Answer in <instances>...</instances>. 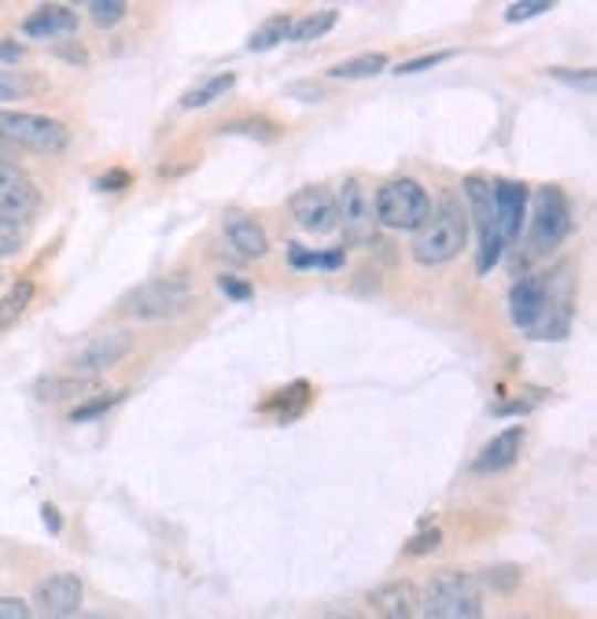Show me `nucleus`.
Returning a JSON list of instances; mask_svg holds the SVG:
<instances>
[{
	"mask_svg": "<svg viewBox=\"0 0 597 619\" xmlns=\"http://www.w3.org/2000/svg\"><path fill=\"white\" fill-rule=\"evenodd\" d=\"M509 317L531 339H561L572 328L568 265H557L546 276H520L509 292Z\"/></svg>",
	"mask_w": 597,
	"mask_h": 619,
	"instance_id": "obj_1",
	"label": "nucleus"
},
{
	"mask_svg": "<svg viewBox=\"0 0 597 619\" xmlns=\"http://www.w3.org/2000/svg\"><path fill=\"white\" fill-rule=\"evenodd\" d=\"M469 243V214H464L461 199L442 196L439 207H431L428 221L413 232V259L420 265H447L464 251Z\"/></svg>",
	"mask_w": 597,
	"mask_h": 619,
	"instance_id": "obj_2",
	"label": "nucleus"
},
{
	"mask_svg": "<svg viewBox=\"0 0 597 619\" xmlns=\"http://www.w3.org/2000/svg\"><path fill=\"white\" fill-rule=\"evenodd\" d=\"M196 298V287L188 276H159V281L137 284L133 292L122 295L118 310L133 321H166L181 317Z\"/></svg>",
	"mask_w": 597,
	"mask_h": 619,
	"instance_id": "obj_3",
	"label": "nucleus"
},
{
	"mask_svg": "<svg viewBox=\"0 0 597 619\" xmlns=\"http://www.w3.org/2000/svg\"><path fill=\"white\" fill-rule=\"evenodd\" d=\"M376 225L395 229V232H417L431 214V196L428 188L413 181V177H395L387 181L373 199Z\"/></svg>",
	"mask_w": 597,
	"mask_h": 619,
	"instance_id": "obj_4",
	"label": "nucleus"
},
{
	"mask_svg": "<svg viewBox=\"0 0 597 619\" xmlns=\"http://www.w3.org/2000/svg\"><path fill=\"white\" fill-rule=\"evenodd\" d=\"M464 199L472 207V225L480 232V251H475V273H491L505 254V237L502 225H498V210H494V192L486 177H464Z\"/></svg>",
	"mask_w": 597,
	"mask_h": 619,
	"instance_id": "obj_5",
	"label": "nucleus"
},
{
	"mask_svg": "<svg viewBox=\"0 0 597 619\" xmlns=\"http://www.w3.org/2000/svg\"><path fill=\"white\" fill-rule=\"evenodd\" d=\"M0 140L11 148L55 155L71 144V129L60 118L33 115V111H0Z\"/></svg>",
	"mask_w": 597,
	"mask_h": 619,
	"instance_id": "obj_6",
	"label": "nucleus"
},
{
	"mask_svg": "<svg viewBox=\"0 0 597 619\" xmlns=\"http://www.w3.org/2000/svg\"><path fill=\"white\" fill-rule=\"evenodd\" d=\"M425 619H483V594L480 583L464 571L436 575L425 597Z\"/></svg>",
	"mask_w": 597,
	"mask_h": 619,
	"instance_id": "obj_7",
	"label": "nucleus"
},
{
	"mask_svg": "<svg viewBox=\"0 0 597 619\" xmlns=\"http://www.w3.org/2000/svg\"><path fill=\"white\" fill-rule=\"evenodd\" d=\"M572 229V207L557 185H546L535 192L531 203V229H527V251L549 254Z\"/></svg>",
	"mask_w": 597,
	"mask_h": 619,
	"instance_id": "obj_8",
	"label": "nucleus"
},
{
	"mask_svg": "<svg viewBox=\"0 0 597 619\" xmlns=\"http://www.w3.org/2000/svg\"><path fill=\"white\" fill-rule=\"evenodd\" d=\"M336 229H343V240L350 248H362L376 237V214H373V196L365 192L358 177H347L336 196Z\"/></svg>",
	"mask_w": 597,
	"mask_h": 619,
	"instance_id": "obj_9",
	"label": "nucleus"
},
{
	"mask_svg": "<svg viewBox=\"0 0 597 619\" xmlns=\"http://www.w3.org/2000/svg\"><path fill=\"white\" fill-rule=\"evenodd\" d=\"M82 597H85V586L77 575L55 571V575H49V579H41L38 586H33L30 612H38V619H71L82 612Z\"/></svg>",
	"mask_w": 597,
	"mask_h": 619,
	"instance_id": "obj_10",
	"label": "nucleus"
},
{
	"mask_svg": "<svg viewBox=\"0 0 597 619\" xmlns=\"http://www.w3.org/2000/svg\"><path fill=\"white\" fill-rule=\"evenodd\" d=\"M129 350H133L129 332H104V336L88 339L85 347L66 361V376H77V380H96L100 373L115 369Z\"/></svg>",
	"mask_w": 597,
	"mask_h": 619,
	"instance_id": "obj_11",
	"label": "nucleus"
},
{
	"mask_svg": "<svg viewBox=\"0 0 597 619\" xmlns=\"http://www.w3.org/2000/svg\"><path fill=\"white\" fill-rule=\"evenodd\" d=\"M287 207L306 232H336V196L328 188H298Z\"/></svg>",
	"mask_w": 597,
	"mask_h": 619,
	"instance_id": "obj_12",
	"label": "nucleus"
},
{
	"mask_svg": "<svg viewBox=\"0 0 597 619\" xmlns=\"http://www.w3.org/2000/svg\"><path fill=\"white\" fill-rule=\"evenodd\" d=\"M41 207L38 185L19 170H0V218L27 221Z\"/></svg>",
	"mask_w": 597,
	"mask_h": 619,
	"instance_id": "obj_13",
	"label": "nucleus"
},
{
	"mask_svg": "<svg viewBox=\"0 0 597 619\" xmlns=\"http://www.w3.org/2000/svg\"><path fill=\"white\" fill-rule=\"evenodd\" d=\"M494 192V210H498V225H502L505 243H513L520 237L527 221V185L520 181H491Z\"/></svg>",
	"mask_w": 597,
	"mask_h": 619,
	"instance_id": "obj_14",
	"label": "nucleus"
},
{
	"mask_svg": "<svg viewBox=\"0 0 597 619\" xmlns=\"http://www.w3.org/2000/svg\"><path fill=\"white\" fill-rule=\"evenodd\" d=\"M221 232H226L229 248L237 251L240 259H265V254H270V237H265V229L248 214H226Z\"/></svg>",
	"mask_w": 597,
	"mask_h": 619,
	"instance_id": "obj_15",
	"label": "nucleus"
},
{
	"mask_svg": "<svg viewBox=\"0 0 597 619\" xmlns=\"http://www.w3.org/2000/svg\"><path fill=\"white\" fill-rule=\"evenodd\" d=\"M74 30H77L74 8H63V4H44L22 19V33H27V38H38V41L66 38V33H74Z\"/></svg>",
	"mask_w": 597,
	"mask_h": 619,
	"instance_id": "obj_16",
	"label": "nucleus"
},
{
	"mask_svg": "<svg viewBox=\"0 0 597 619\" xmlns=\"http://www.w3.org/2000/svg\"><path fill=\"white\" fill-rule=\"evenodd\" d=\"M520 447H524V428H505V431H498V436L486 442V447L480 450V458H475L472 469L475 472H502L509 469L516 458H520Z\"/></svg>",
	"mask_w": 597,
	"mask_h": 619,
	"instance_id": "obj_17",
	"label": "nucleus"
},
{
	"mask_svg": "<svg viewBox=\"0 0 597 619\" xmlns=\"http://www.w3.org/2000/svg\"><path fill=\"white\" fill-rule=\"evenodd\" d=\"M387 71V55L384 52H365V55H354V60H343L328 71V77H336V82H362V77H376Z\"/></svg>",
	"mask_w": 597,
	"mask_h": 619,
	"instance_id": "obj_18",
	"label": "nucleus"
},
{
	"mask_svg": "<svg viewBox=\"0 0 597 619\" xmlns=\"http://www.w3.org/2000/svg\"><path fill=\"white\" fill-rule=\"evenodd\" d=\"M93 380H77V376H44V380L33 384V395L41 402H63V398H82Z\"/></svg>",
	"mask_w": 597,
	"mask_h": 619,
	"instance_id": "obj_19",
	"label": "nucleus"
},
{
	"mask_svg": "<svg viewBox=\"0 0 597 619\" xmlns=\"http://www.w3.org/2000/svg\"><path fill=\"white\" fill-rule=\"evenodd\" d=\"M287 262H292V270H339V265L347 262V251L343 248L306 251V248H298V243H287Z\"/></svg>",
	"mask_w": 597,
	"mask_h": 619,
	"instance_id": "obj_20",
	"label": "nucleus"
},
{
	"mask_svg": "<svg viewBox=\"0 0 597 619\" xmlns=\"http://www.w3.org/2000/svg\"><path fill=\"white\" fill-rule=\"evenodd\" d=\"M237 85V74H214V77H207V82H199L196 88H188V93L181 96V107L185 111H196V107H207V104H214V99H221L229 93V88Z\"/></svg>",
	"mask_w": 597,
	"mask_h": 619,
	"instance_id": "obj_21",
	"label": "nucleus"
},
{
	"mask_svg": "<svg viewBox=\"0 0 597 619\" xmlns=\"http://www.w3.org/2000/svg\"><path fill=\"white\" fill-rule=\"evenodd\" d=\"M287 33H292V19H287V15H270L259 30L251 33L248 49L251 52H270V49H276V44L287 41Z\"/></svg>",
	"mask_w": 597,
	"mask_h": 619,
	"instance_id": "obj_22",
	"label": "nucleus"
},
{
	"mask_svg": "<svg viewBox=\"0 0 597 619\" xmlns=\"http://www.w3.org/2000/svg\"><path fill=\"white\" fill-rule=\"evenodd\" d=\"M339 11L336 8H325V11H314V15H303L298 22H292V33L287 38L292 41H314V38H325V33L336 27Z\"/></svg>",
	"mask_w": 597,
	"mask_h": 619,
	"instance_id": "obj_23",
	"label": "nucleus"
},
{
	"mask_svg": "<svg viewBox=\"0 0 597 619\" xmlns=\"http://www.w3.org/2000/svg\"><path fill=\"white\" fill-rule=\"evenodd\" d=\"M30 298H33V284L30 281H19L4 298H0V332L15 325V321L22 317V310L30 306Z\"/></svg>",
	"mask_w": 597,
	"mask_h": 619,
	"instance_id": "obj_24",
	"label": "nucleus"
},
{
	"mask_svg": "<svg viewBox=\"0 0 597 619\" xmlns=\"http://www.w3.org/2000/svg\"><path fill=\"white\" fill-rule=\"evenodd\" d=\"M27 221H11V218H0V259H11V254H19L27 248Z\"/></svg>",
	"mask_w": 597,
	"mask_h": 619,
	"instance_id": "obj_25",
	"label": "nucleus"
},
{
	"mask_svg": "<svg viewBox=\"0 0 597 619\" xmlns=\"http://www.w3.org/2000/svg\"><path fill=\"white\" fill-rule=\"evenodd\" d=\"M126 4L122 0H93L88 4V19L96 22V27H118L122 19H126Z\"/></svg>",
	"mask_w": 597,
	"mask_h": 619,
	"instance_id": "obj_26",
	"label": "nucleus"
},
{
	"mask_svg": "<svg viewBox=\"0 0 597 619\" xmlns=\"http://www.w3.org/2000/svg\"><path fill=\"white\" fill-rule=\"evenodd\" d=\"M376 605H384L387 612H409V601H413V590L409 586H384V590L373 594Z\"/></svg>",
	"mask_w": 597,
	"mask_h": 619,
	"instance_id": "obj_27",
	"label": "nucleus"
},
{
	"mask_svg": "<svg viewBox=\"0 0 597 619\" xmlns=\"http://www.w3.org/2000/svg\"><path fill=\"white\" fill-rule=\"evenodd\" d=\"M122 398H126V391H115V395H100V398H93V402L77 406L71 417H74V420H93V417H100V413H107L111 406H118Z\"/></svg>",
	"mask_w": 597,
	"mask_h": 619,
	"instance_id": "obj_28",
	"label": "nucleus"
},
{
	"mask_svg": "<svg viewBox=\"0 0 597 619\" xmlns=\"http://www.w3.org/2000/svg\"><path fill=\"white\" fill-rule=\"evenodd\" d=\"M553 4L549 0H520V4H509L505 8V19L509 22H527V19H535V15H546Z\"/></svg>",
	"mask_w": 597,
	"mask_h": 619,
	"instance_id": "obj_29",
	"label": "nucleus"
},
{
	"mask_svg": "<svg viewBox=\"0 0 597 619\" xmlns=\"http://www.w3.org/2000/svg\"><path fill=\"white\" fill-rule=\"evenodd\" d=\"M439 542H442V531L439 527H428V531H420V535H413L406 542V553L409 557H425V553H436L439 549Z\"/></svg>",
	"mask_w": 597,
	"mask_h": 619,
	"instance_id": "obj_30",
	"label": "nucleus"
},
{
	"mask_svg": "<svg viewBox=\"0 0 597 619\" xmlns=\"http://www.w3.org/2000/svg\"><path fill=\"white\" fill-rule=\"evenodd\" d=\"M30 93L27 77L22 74H11V71H0V104H11V99H22Z\"/></svg>",
	"mask_w": 597,
	"mask_h": 619,
	"instance_id": "obj_31",
	"label": "nucleus"
},
{
	"mask_svg": "<svg viewBox=\"0 0 597 619\" xmlns=\"http://www.w3.org/2000/svg\"><path fill=\"white\" fill-rule=\"evenodd\" d=\"M453 52H428V55H417V60H406L395 66V74H417V71H428V66H439L447 63Z\"/></svg>",
	"mask_w": 597,
	"mask_h": 619,
	"instance_id": "obj_32",
	"label": "nucleus"
},
{
	"mask_svg": "<svg viewBox=\"0 0 597 619\" xmlns=\"http://www.w3.org/2000/svg\"><path fill=\"white\" fill-rule=\"evenodd\" d=\"M218 133H243V137H259V140H270L276 129L270 126V122H229V126H221Z\"/></svg>",
	"mask_w": 597,
	"mask_h": 619,
	"instance_id": "obj_33",
	"label": "nucleus"
},
{
	"mask_svg": "<svg viewBox=\"0 0 597 619\" xmlns=\"http://www.w3.org/2000/svg\"><path fill=\"white\" fill-rule=\"evenodd\" d=\"M218 292L226 298H237V303H243V298L254 295V287L243 281V276H218Z\"/></svg>",
	"mask_w": 597,
	"mask_h": 619,
	"instance_id": "obj_34",
	"label": "nucleus"
},
{
	"mask_svg": "<svg viewBox=\"0 0 597 619\" xmlns=\"http://www.w3.org/2000/svg\"><path fill=\"white\" fill-rule=\"evenodd\" d=\"M0 619H33V612L22 597H0Z\"/></svg>",
	"mask_w": 597,
	"mask_h": 619,
	"instance_id": "obj_35",
	"label": "nucleus"
},
{
	"mask_svg": "<svg viewBox=\"0 0 597 619\" xmlns=\"http://www.w3.org/2000/svg\"><path fill=\"white\" fill-rule=\"evenodd\" d=\"M486 586H494V590H513V586H520V575L516 568H491L486 571Z\"/></svg>",
	"mask_w": 597,
	"mask_h": 619,
	"instance_id": "obj_36",
	"label": "nucleus"
},
{
	"mask_svg": "<svg viewBox=\"0 0 597 619\" xmlns=\"http://www.w3.org/2000/svg\"><path fill=\"white\" fill-rule=\"evenodd\" d=\"M126 185H129V174H126V170H111V174H104V177L96 181L100 192H122Z\"/></svg>",
	"mask_w": 597,
	"mask_h": 619,
	"instance_id": "obj_37",
	"label": "nucleus"
},
{
	"mask_svg": "<svg viewBox=\"0 0 597 619\" xmlns=\"http://www.w3.org/2000/svg\"><path fill=\"white\" fill-rule=\"evenodd\" d=\"M553 77H561V82H575L583 88H594V71H549Z\"/></svg>",
	"mask_w": 597,
	"mask_h": 619,
	"instance_id": "obj_38",
	"label": "nucleus"
},
{
	"mask_svg": "<svg viewBox=\"0 0 597 619\" xmlns=\"http://www.w3.org/2000/svg\"><path fill=\"white\" fill-rule=\"evenodd\" d=\"M15 60H22V44L0 41V63H15Z\"/></svg>",
	"mask_w": 597,
	"mask_h": 619,
	"instance_id": "obj_39",
	"label": "nucleus"
},
{
	"mask_svg": "<svg viewBox=\"0 0 597 619\" xmlns=\"http://www.w3.org/2000/svg\"><path fill=\"white\" fill-rule=\"evenodd\" d=\"M0 170H15V148L0 140Z\"/></svg>",
	"mask_w": 597,
	"mask_h": 619,
	"instance_id": "obj_40",
	"label": "nucleus"
},
{
	"mask_svg": "<svg viewBox=\"0 0 597 619\" xmlns=\"http://www.w3.org/2000/svg\"><path fill=\"white\" fill-rule=\"evenodd\" d=\"M325 619H362V612H354V608H332V612H325Z\"/></svg>",
	"mask_w": 597,
	"mask_h": 619,
	"instance_id": "obj_41",
	"label": "nucleus"
},
{
	"mask_svg": "<svg viewBox=\"0 0 597 619\" xmlns=\"http://www.w3.org/2000/svg\"><path fill=\"white\" fill-rule=\"evenodd\" d=\"M41 513H44V524H49L52 531H60V513H55V508H52V505H44V508H41Z\"/></svg>",
	"mask_w": 597,
	"mask_h": 619,
	"instance_id": "obj_42",
	"label": "nucleus"
},
{
	"mask_svg": "<svg viewBox=\"0 0 597 619\" xmlns=\"http://www.w3.org/2000/svg\"><path fill=\"white\" fill-rule=\"evenodd\" d=\"M287 93H292V96H310V99H317V96H321V88H303V85H292V88H287Z\"/></svg>",
	"mask_w": 597,
	"mask_h": 619,
	"instance_id": "obj_43",
	"label": "nucleus"
},
{
	"mask_svg": "<svg viewBox=\"0 0 597 619\" xmlns=\"http://www.w3.org/2000/svg\"><path fill=\"white\" fill-rule=\"evenodd\" d=\"M384 619H413V616H409V612H387Z\"/></svg>",
	"mask_w": 597,
	"mask_h": 619,
	"instance_id": "obj_44",
	"label": "nucleus"
},
{
	"mask_svg": "<svg viewBox=\"0 0 597 619\" xmlns=\"http://www.w3.org/2000/svg\"><path fill=\"white\" fill-rule=\"evenodd\" d=\"M71 619H100V616H82V612H77V616H71Z\"/></svg>",
	"mask_w": 597,
	"mask_h": 619,
	"instance_id": "obj_45",
	"label": "nucleus"
},
{
	"mask_svg": "<svg viewBox=\"0 0 597 619\" xmlns=\"http://www.w3.org/2000/svg\"><path fill=\"white\" fill-rule=\"evenodd\" d=\"M0 281H4V276H0Z\"/></svg>",
	"mask_w": 597,
	"mask_h": 619,
	"instance_id": "obj_46",
	"label": "nucleus"
}]
</instances>
